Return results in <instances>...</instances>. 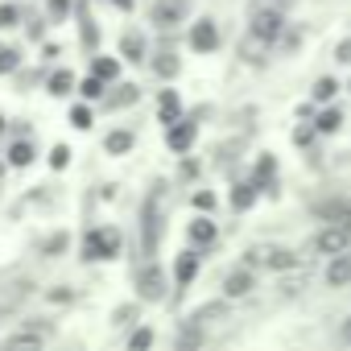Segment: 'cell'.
Wrapping results in <instances>:
<instances>
[{
  "instance_id": "6da1fadb",
  "label": "cell",
  "mask_w": 351,
  "mask_h": 351,
  "mask_svg": "<svg viewBox=\"0 0 351 351\" xmlns=\"http://www.w3.org/2000/svg\"><path fill=\"white\" fill-rule=\"evenodd\" d=\"M248 29H252V34H261V38H269V42H277V38L285 34V13H281L277 5H256V9H252V21H248Z\"/></svg>"
},
{
  "instance_id": "7a4b0ae2",
  "label": "cell",
  "mask_w": 351,
  "mask_h": 351,
  "mask_svg": "<svg viewBox=\"0 0 351 351\" xmlns=\"http://www.w3.org/2000/svg\"><path fill=\"white\" fill-rule=\"evenodd\" d=\"M186 17H191V0H153V9H149V21L157 29H173Z\"/></svg>"
},
{
  "instance_id": "3957f363",
  "label": "cell",
  "mask_w": 351,
  "mask_h": 351,
  "mask_svg": "<svg viewBox=\"0 0 351 351\" xmlns=\"http://www.w3.org/2000/svg\"><path fill=\"white\" fill-rule=\"evenodd\" d=\"M347 244H351V228L347 223H339V219H330L318 236H314V248L322 252V256H335V252H347Z\"/></svg>"
},
{
  "instance_id": "277c9868",
  "label": "cell",
  "mask_w": 351,
  "mask_h": 351,
  "mask_svg": "<svg viewBox=\"0 0 351 351\" xmlns=\"http://www.w3.org/2000/svg\"><path fill=\"white\" fill-rule=\"evenodd\" d=\"M136 298L141 302H161L165 298V273L157 265H141L136 269Z\"/></svg>"
},
{
  "instance_id": "5b68a950",
  "label": "cell",
  "mask_w": 351,
  "mask_h": 351,
  "mask_svg": "<svg viewBox=\"0 0 351 351\" xmlns=\"http://www.w3.org/2000/svg\"><path fill=\"white\" fill-rule=\"evenodd\" d=\"M248 265H265V269H293V252L281 244H256L248 248Z\"/></svg>"
},
{
  "instance_id": "8992f818",
  "label": "cell",
  "mask_w": 351,
  "mask_h": 351,
  "mask_svg": "<svg viewBox=\"0 0 351 351\" xmlns=\"http://www.w3.org/2000/svg\"><path fill=\"white\" fill-rule=\"evenodd\" d=\"M252 289H256L252 265H244V269H232V273L223 277V298H248Z\"/></svg>"
},
{
  "instance_id": "52a82bcc",
  "label": "cell",
  "mask_w": 351,
  "mask_h": 351,
  "mask_svg": "<svg viewBox=\"0 0 351 351\" xmlns=\"http://www.w3.org/2000/svg\"><path fill=\"white\" fill-rule=\"evenodd\" d=\"M269 50H273V42H269V38H261V34H252V29H248V34H244V42H240V58H244V62H252V66H261V62L269 58Z\"/></svg>"
},
{
  "instance_id": "ba28073f",
  "label": "cell",
  "mask_w": 351,
  "mask_h": 351,
  "mask_svg": "<svg viewBox=\"0 0 351 351\" xmlns=\"http://www.w3.org/2000/svg\"><path fill=\"white\" fill-rule=\"evenodd\" d=\"M157 236H161V195H153L145 207V252L157 248Z\"/></svg>"
},
{
  "instance_id": "9c48e42d",
  "label": "cell",
  "mask_w": 351,
  "mask_h": 351,
  "mask_svg": "<svg viewBox=\"0 0 351 351\" xmlns=\"http://www.w3.org/2000/svg\"><path fill=\"white\" fill-rule=\"evenodd\" d=\"M326 285L330 289H347L351 285V256L347 252H335L330 265H326Z\"/></svg>"
},
{
  "instance_id": "30bf717a",
  "label": "cell",
  "mask_w": 351,
  "mask_h": 351,
  "mask_svg": "<svg viewBox=\"0 0 351 351\" xmlns=\"http://www.w3.org/2000/svg\"><path fill=\"white\" fill-rule=\"evenodd\" d=\"M191 46H195L199 54H211V50L219 46V25H215V21H199V25L191 29Z\"/></svg>"
},
{
  "instance_id": "8fae6325",
  "label": "cell",
  "mask_w": 351,
  "mask_h": 351,
  "mask_svg": "<svg viewBox=\"0 0 351 351\" xmlns=\"http://www.w3.org/2000/svg\"><path fill=\"white\" fill-rule=\"evenodd\" d=\"M195 132H199V128H195L191 120H173L165 141H169V149H173V153H186V149L195 145Z\"/></svg>"
},
{
  "instance_id": "7c38bea8",
  "label": "cell",
  "mask_w": 351,
  "mask_h": 351,
  "mask_svg": "<svg viewBox=\"0 0 351 351\" xmlns=\"http://www.w3.org/2000/svg\"><path fill=\"white\" fill-rule=\"evenodd\" d=\"M29 293H34V281H29V277H21V281H9L5 289H0V310H13V306H21Z\"/></svg>"
},
{
  "instance_id": "4fadbf2b",
  "label": "cell",
  "mask_w": 351,
  "mask_h": 351,
  "mask_svg": "<svg viewBox=\"0 0 351 351\" xmlns=\"http://www.w3.org/2000/svg\"><path fill=\"white\" fill-rule=\"evenodd\" d=\"M223 318H228V302H207L203 310H195V314H191V322H199L203 330H207V326H215V322H223Z\"/></svg>"
},
{
  "instance_id": "5bb4252c",
  "label": "cell",
  "mask_w": 351,
  "mask_h": 351,
  "mask_svg": "<svg viewBox=\"0 0 351 351\" xmlns=\"http://www.w3.org/2000/svg\"><path fill=\"white\" fill-rule=\"evenodd\" d=\"M46 339H42V330H17V335H9L5 339V347L9 351H34V347H42Z\"/></svg>"
},
{
  "instance_id": "9a60e30c",
  "label": "cell",
  "mask_w": 351,
  "mask_h": 351,
  "mask_svg": "<svg viewBox=\"0 0 351 351\" xmlns=\"http://www.w3.org/2000/svg\"><path fill=\"white\" fill-rule=\"evenodd\" d=\"M199 273V252H182L178 265H173V277H178V285H191Z\"/></svg>"
},
{
  "instance_id": "2e32d148",
  "label": "cell",
  "mask_w": 351,
  "mask_h": 351,
  "mask_svg": "<svg viewBox=\"0 0 351 351\" xmlns=\"http://www.w3.org/2000/svg\"><path fill=\"white\" fill-rule=\"evenodd\" d=\"M157 112H161V120H165V124L182 120V99L173 95V91H161V104H157Z\"/></svg>"
},
{
  "instance_id": "e0dca14e",
  "label": "cell",
  "mask_w": 351,
  "mask_h": 351,
  "mask_svg": "<svg viewBox=\"0 0 351 351\" xmlns=\"http://www.w3.org/2000/svg\"><path fill=\"white\" fill-rule=\"evenodd\" d=\"M256 191H261L256 182H244V186H236V191H232V207H236V211H248V207L256 203Z\"/></svg>"
},
{
  "instance_id": "ac0fdd59",
  "label": "cell",
  "mask_w": 351,
  "mask_h": 351,
  "mask_svg": "<svg viewBox=\"0 0 351 351\" xmlns=\"http://www.w3.org/2000/svg\"><path fill=\"white\" fill-rule=\"evenodd\" d=\"M215 236H219V232H215L211 219H195V223H191V240H195V244L207 248V244H215Z\"/></svg>"
},
{
  "instance_id": "d6986e66",
  "label": "cell",
  "mask_w": 351,
  "mask_h": 351,
  "mask_svg": "<svg viewBox=\"0 0 351 351\" xmlns=\"http://www.w3.org/2000/svg\"><path fill=\"white\" fill-rule=\"evenodd\" d=\"M104 145H108V153H128L132 149V132L128 128H116V132H108Z\"/></svg>"
},
{
  "instance_id": "ffe728a7",
  "label": "cell",
  "mask_w": 351,
  "mask_h": 351,
  "mask_svg": "<svg viewBox=\"0 0 351 351\" xmlns=\"http://www.w3.org/2000/svg\"><path fill=\"white\" fill-rule=\"evenodd\" d=\"M99 244H104V261H112V256L120 252V244H124V240H120V232H116V228H99Z\"/></svg>"
},
{
  "instance_id": "44dd1931",
  "label": "cell",
  "mask_w": 351,
  "mask_h": 351,
  "mask_svg": "<svg viewBox=\"0 0 351 351\" xmlns=\"http://www.w3.org/2000/svg\"><path fill=\"white\" fill-rule=\"evenodd\" d=\"M273 178H277V161L273 157H261V165H256V186H273Z\"/></svg>"
},
{
  "instance_id": "7402d4cb",
  "label": "cell",
  "mask_w": 351,
  "mask_h": 351,
  "mask_svg": "<svg viewBox=\"0 0 351 351\" xmlns=\"http://www.w3.org/2000/svg\"><path fill=\"white\" fill-rule=\"evenodd\" d=\"M136 95H141V91H136L132 83H124V87H116V95L108 99V108H128V104H136Z\"/></svg>"
},
{
  "instance_id": "603a6c76",
  "label": "cell",
  "mask_w": 351,
  "mask_h": 351,
  "mask_svg": "<svg viewBox=\"0 0 351 351\" xmlns=\"http://www.w3.org/2000/svg\"><path fill=\"white\" fill-rule=\"evenodd\" d=\"M29 161H34V145L29 141H17L9 149V165H29Z\"/></svg>"
},
{
  "instance_id": "cb8c5ba5",
  "label": "cell",
  "mask_w": 351,
  "mask_h": 351,
  "mask_svg": "<svg viewBox=\"0 0 351 351\" xmlns=\"http://www.w3.org/2000/svg\"><path fill=\"white\" fill-rule=\"evenodd\" d=\"M153 71H157L161 79H173V75H178V58H173V54H157V58H153Z\"/></svg>"
},
{
  "instance_id": "d4e9b609",
  "label": "cell",
  "mask_w": 351,
  "mask_h": 351,
  "mask_svg": "<svg viewBox=\"0 0 351 351\" xmlns=\"http://www.w3.org/2000/svg\"><path fill=\"white\" fill-rule=\"evenodd\" d=\"M120 46H124V58H128V62H141V58H145V42H141L136 34H128Z\"/></svg>"
},
{
  "instance_id": "484cf974",
  "label": "cell",
  "mask_w": 351,
  "mask_h": 351,
  "mask_svg": "<svg viewBox=\"0 0 351 351\" xmlns=\"http://www.w3.org/2000/svg\"><path fill=\"white\" fill-rule=\"evenodd\" d=\"M71 83H75V75H71V71H54V75H50V95H66V91H71Z\"/></svg>"
},
{
  "instance_id": "4316f807",
  "label": "cell",
  "mask_w": 351,
  "mask_h": 351,
  "mask_svg": "<svg viewBox=\"0 0 351 351\" xmlns=\"http://www.w3.org/2000/svg\"><path fill=\"white\" fill-rule=\"evenodd\" d=\"M339 124H343V112H339V108H326V112L318 116V132H339Z\"/></svg>"
},
{
  "instance_id": "83f0119b",
  "label": "cell",
  "mask_w": 351,
  "mask_h": 351,
  "mask_svg": "<svg viewBox=\"0 0 351 351\" xmlns=\"http://www.w3.org/2000/svg\"><path fill=\"white\" fill-rule=\"evenodd\" d=\"M17 62H21V50H13V46H0V75L17 71Z\"/></svg>"
},
{
  "instance_id": "f1b7e54d",
  "label": "cell",
  "mask_w": 351,
  "mask_h": 351,
  "mask_svg": "<svg viewBox=\"0 0 351 351\" xmlns=\"http://www.w3.org/2000/svg\"><path fill=\"white\" fill-rule=\"evenodd\" d=\"M335 91H339V83H335V79H318V83H314V99H318V104H330V99H335Z\"/></svg>"
},
{
  "instance_id": "f546056e",
  "label": "cell",
  "mask_w": 351,
  "mask_h": 351,
  "mask_svg": "<svg viewBox=\"0 0 351 351\" xmlns=\"http://www.w3.org/2000/svg\"><path fill=\"white\" fill-rule=\"evenodd\" d=\"M95 75L99 79H116L120 75V62L116 58H95Z\"/></svg>"
},
{
  "instance_id": "4dcf8cb0",
  "label": "cell",
  "mask_w": 351,
  "mask_h": 351,
  "mask_svg": "<svg viewBox=\"0 0 351 351\" xmlns=\"http://www.w3.org/2000/svg\"><path fill=\"white\" fill-rule=\"evenodd\" d=\"M21 21V9H13V5H0V29H13Z\"/></svg>"
},
{
  "instance_id": "1f68e13d",
  "label": "cell",
  "mask_w": 351,
  "mask_h": 351,
  "mask_svg": "<svg viewBox=\"0 0 351 351\" xmlns=\"http://www.w3.org/2000/svg\"><path fill=\"white\" fill-rule=\"evenodd\" d=\"M62 248H66V236H62V232H58V236H50V240H42V252H46V256H58Z\"/></svg>"
},
{
  "instance_id": "d6a6232c",
  "label": "cell",
  "mask_w": 351,
  "mask_h": 351,
  "mask_svg": "<svg viewBox=\"0 0 351 351\" xmlns=\"http://www.w3.org/2000/svg\"><path fill=\"white\" fill-rule=\"evenodd\" d=\"M79 91H83V95H87V99H99V95H104V79H99V75H95V79H87V83H83V87H79Z\"/></svg>"
},
{
  "instance_id": "836d02e7",
  "label": "cell",
  "mask_w": 351,
  "mask_h": 351,
  "mask_svg": "<svg viewBox=\"0 0 351 351\" xmlns=\"http://www.w3.org/2000/svg\"><path fill=\"white\" fill-rule=\"evenodd\" d=\"M71 124L75 128H91V108H71Z\"/></svg>"
},
{
  "instance_id": "e575fe53",
  "label": "cell",
  "mask_w": 351,
  "mask_h": 351,
  "mask_svg": "<svg viewBox=\"0 0 351 351\" xmlns=\"http://www.w3.org/2000/svg\"><path fill=\"white\" fill-rule=\"evenodd\" d=\"M50 302L66 306V302H75V289H71V285H58V289H50Z\"/></svg>"
},
{
  "instance_id": "d590c367",
  "label": "cell",
  "mask_w": 351,
  "mask_h": 351,
  "mask_svg": "<svg viewBox=\"0 0 351 351\" xmlns=\"http://www.w3.org/2000/svg\"><path fill=\"white\" fill-rule=\"evenodd\" d=\"M128 343H132V347H149V343H153V330H149V326H141V330H132V339H128Z\"/></svg>"
},
{
  "instance_id": "8d00e7d4",
  "label": "cell",
  "mask_w": 351,
  "mask_h": 351,
  "mask_svg": "<svg viewBox=\"0 0 351 351\" xmlns=\"http://www.w3.org/2000/svg\"><path fill=\"white\" fill-rule=\"evenodd\" d=\"M50 161H54V165H58V169H62V165H66V161H71V149H66V145H58V149H54V153H50Z\"/></svg>"
},
{
  "instance_id": "74e56055",
  "label": "cell",
  "mask_w": 351,
  "mask_h": 351,
  "mask_svg": "<svg viewBox=\"0 0 351 351\" xmlns=\"http://www.w3.org/2000/svg\"><path fill=\"white\" fill-rule=\"evenodd\" d=\"M132 318H136V306H120V310H116V322H120V326H128Z\"/></svg>"
},
{
  "instance_id": "f35d334b",
  "label": "cell",
  "mask_w": 351,
  "mask_h": 351,
  "mask_svg": "<svg viewBox=\"0 0 351 351\" xmlns=\"http://www.w3.org/2000/svg\"><path fill=\"white\" fill-rule=\"evenodd\" d=\"M50 17H66V0H50Z\"/></svg>"
},
{
  "instance_id": "ab89813d",
  "label": "cell",
  "mask_w": 351,
  "mask_h": 351,
  "mask_svg": "<svg viewBox=\"0 0 351 351\" xmlns=\"http://www.w3.org/2000/svg\"><path fill=\"white\" fill-rule=\"evenodd\" d=\"M335 58H339V62H351V42H343V46L335 50Z\"/></svg>"
},
{
  "instance_id": "60d3db41",
  "label": "cell",
  "mask_w": 351,
  "mask_h": 351,
  "mask_svg": "<svg viewBox=\"0 0 351 351\" xmlns=\"http://www.w3.org/2000/svg\"><path fill=\"white\" fill-rule=\"evenodd\" d=\"M339 339H343V343H351V318H343V326H339Z\"/></svg>"
},
{
  "instance_id": "b9f144b4",
  "label": "cell",
  "mask_w": 351,
  "mask_h": 351,
  "mask_svg": "<svg viewBox=\"0 0 351 351\" xmlns=\"http://www.w3.org/2000/svg\"><path fill=\"white\" fill-rule=\"evenodd\" d=\"M112 5H120V9H132V0H112Z\"/></svg>"
},
{
  "instance_id": "7bdbcfd3",
  "label": "cell",
  "mask_w": 351,
  "mask_h": 351,
  "mask_svg": "<svg viewBox=\"0 0 351 351\" xmlns=\"http://www.w3.org/2000/svg\"><path fill=\"white\" fill-rule=\"evenodd\" d=\"M0 132H5V116H0Z\"/></svg>"
}]
</instances>
